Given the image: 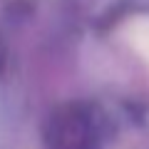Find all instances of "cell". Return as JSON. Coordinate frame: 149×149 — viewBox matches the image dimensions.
<instances>
[{"mask_svg":"<svg viewBox=\"0 0 149 149\" xmlns=\"http://www.w3.org/2000/svg\"><path fill=\"white\" fill-rule=\"evenodd\" d=\"M124 40L132 45V50L149 62V15H137L124 25Z\"/></svg>","mask_w":149,"mask_h":149,"instance_id":"cell-1","label":"cell"}]
</instances>
